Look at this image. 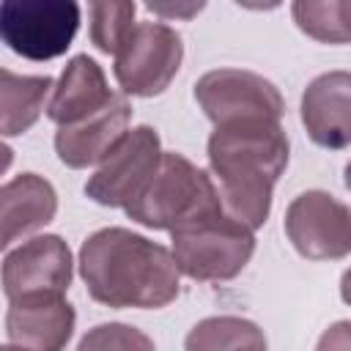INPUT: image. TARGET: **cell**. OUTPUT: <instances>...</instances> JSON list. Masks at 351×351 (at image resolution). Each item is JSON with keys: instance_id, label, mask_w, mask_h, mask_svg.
I'll return each mask as SVG.
<instances>
[{"instance_id": "18", "label": "cell", "mask_w": 351, "mask_h": 351, "mask_svg": "<svg viewBox=\"0 0 351 351\" xmlns=\"http://www.w3.org/2000/svg\"><path fill=\"white\" fill-rule=\"evenodd\" d=\"M296 27L321 44H351V0H296Z\"/></svg>"}, {"instance_id": "11", "label": "cell", "mask_w": 351, "mask_h": 351, "mask_svg": "<svg viewBox=\"0 0 351 351\" xmlns=\"http://www.w3.org/2000/svg\"><path fill=\"white\" fill-rule=\"evenodd\" d=\"M77 313L63 296H27L8 302L5 340L16 351H63L74 335Z\"/></svg>"}, {"instance_id": "21", "label": "cell", "mask_w": 351, "mask_h": 351, "mask_svg": "<svg viewBox=\"0 0 351 351\" xmlns=\"http://www.w3.org/2000/svg\"><path fill=\"white\" fill-rule=\"evenodd\" d=\"M315 351H351V321H337L324 329Z\"/></svg>"}, {"instance_id": "23", "label": "cell", "mask_w": 351, "mask_h": 351, "mask_svg": "<svg viewBox=\"0 0 351 351\" xmlns=\"http://www.w3.org/2000/svg\"><path fill=\"white\" fill-rule=\"evenodd\" d=\"M340 296L346 304H351V269H346L340 277Z\"/></svg>"}, {"instance_id": "5", "label": "cell", "mask_w": 351, "mask_h": 351, "mask_svg": "<svg viewBox=\"0 0 351 351\" xmlns=\"http://www.w3.org/2000/svg\"><path fill=\"white\" fill-rule=\"evenodd\" d=\"M80 30L74 0H5L0 3V36L11 52L27 60L63 55Z\"/></svg>"}, {"instance_id": "24", "label": "cell", "mask_w": 351, "mask_h": 351, "mask_svg": "<svg viewBox=\"0 0 351 351\" xmlns=\"http://www.w3.org/2000/svg\"><path fill=\"white\" fill-rule=\"evenodd\" d=\"M346 186H348V192H351V162L346 165Z\"/></svg>"}, {"instance_id": "14", "label": "cell", "mask_w": 351, "mask_h": 351, "mask_svg": "<svg viewBox=\"0 0 351 351\" xmlns=\"http://www.w3.org/2000/svg\"><path fill=\"white\" fill-rule=\"evenodd\" d=\"M0 247L8 250L16 239L44 228L55 219L58 211V192L55 186L38 173H19L0 189Z\"/></svg>"}, {"instance_id": "16", "label": "cell", "mask_w": 351, "mask_h": 351, "mask_svg": "<svg viewBox=\"0 0 351 351\" xmlns=\"http://www.w3.org/2000/svg\"><path fill=\"white\" fill-rule=\"evenodd\" d=\"M49 74H14L0 69V132L3 137L25 134L41 115L44 99L52 90Z\"/></svg>"}, {"instance_id": "15", "label": "cell", "mask_w": 351, "mask_h": 351, "mask_svg": "<svg viewBox=\"0 0 351 351\" xmlns=\"http://www.w3.org/2000/svg\"><path fill=\"white\" fill-rule=\"evenodd\" d=\"M112 99L115 90H110L101 66L88 55H74L55 85L52 101L47 104V118L58 126H71L107 107Z\"/></svg>"}, {"instance_id": "8", "label": "cell", "mask_w": 351, "mask_h": 351, "mask_svg": "<svg viewBox=\"0 0 351 351\" xmlns=\"http://www.w3.org/2000/svg\"><path fill=\"white\" fill-rule=\"evenodd\" d=\"M162 143L156 129L137 126L99 162L96 173L85 181V195L110 208H126L154 178L162 162Z\"/></svg>"}, {"instance_id": "7", "label": "cell", "mask_w": 351, "mask_h": 351, "mask_svg": "<svg viewBox=\"0 0 351 351\" xmlns=\"http://www.w3.org/2000/svg\"><path fill=\"white\" fill-rule=\"evenodd\" d=\"M195 99L214 126L280 121L285 101L274 82L247 69H211L195 82Z\"/></svg>"}, {"instance_id": "3", "label": "cell", "mask_w": 351, "mask_h": 351, "mask_svg": "<svg viewBox=\"0 0 351 351\" xmlns=\"http://www.w3.org/2000/svg\"><path fill=\"white\" fill-rule=\"evenodd\" d=\"M222 197L211 176L184 154L165 151L159 170L126 206V217L151 230H176L203 214L222 211Z\"/></svg>"}, {"instance_id": "25", "label": "cell", "mask_w": 351, "mask_h": 351, "mask_svg": "<svg viewBox=\"0 0 351 351\" xmlns=\"http://www.w3.org/2000/svg\"><path fill=\"white\" fill-rule=\"evenodd\" d=\"M0 351H16V348H11V346H3V348H0Z\"/></svg>"}, {"instance_id": "2", "label": "cell", "mask_w": 351, "mask_h": 351, "mask_svg": "<svg viewBox=\"0 0 351 351\" xmlns=\"http://www.w3.org/2000/svg\"><path fill=\"white\" fill-rule=\"evenodd\" d=\"M208 165L225 211L255 230L269 219L274 184L288 167V134L280 121L214 126Z\"/></svg>"}, {"instance_id": "10", "label": "cell", "mask_w": 351, "mask_h": 351, "mask_svg": "<svg viewBox=\"0 0 351 351\" xmlns=\"http://www.w3.org/2000/svg\"><path fill=\"white\" fill-rule=\"evenodd\" d=\"M71 285V250L55 236H33L3 258V293L8 302L27 296H63Z\"/></svg>"}, {"instance_id": "19", "label": "cell", "mask_w": 351, "mask_h": 351, "mask_svg": "<svg viewBox=\"0 0 351 351\" xmlns=\"http://www.w3.org/2000/svg\"><path fill=\"white\" fill-rule=\"evenodd\" d=\"M137 5L129 0H104V3H90L88 16H90V41L107 52L115 55L129 30L137 25L134 22Z\"/></svg>"}, {"instance_id": "20", "label": "cell", "mask_w": 351, "mask_h": 351, "mask_svg": "<svg viewBox=\"0 0 351 351\" xmlns=\"http://www.w3.org/2000/svg\"><path fill=\"white\" fill-rule=\"evenodd\" d=\"M77 351H156V346L143 329L132 324L110 321V324H99L88 329Z\"/></svg>"}, {"instance_id": "6", "label": "cell", "mask_w": 351, "mask_h": 351, "mask_svg": "<svg viewBox=\"0 0 351 351\" xmlns=\"http://www.w3.org/2000/svg\"><path fill=\"white\" fill-rule=\"evenodd\" d=\"M115 58V80L129 96H159L181 69V36L165 22H137Z\"/></svg>"}, {"instance_id": "13", "label": "cell", "mask_w": 351, "mask_h": 351, "mask_svg": "<svg viewBox=\"0 0 351 351\" xmlns=\"http://www.w3.org/2000/svg\"><path fill=\"white\" fill-rule=\"evenodd\" d=\"M129 118H132V107H129L126 96L115 93V99L107 107H101L99 112L82 118L80 123L58 126V132H55L58 159L74 170L101 162L126 137Z\"/></svg>"}, {"instance_id": "12", "label": "cell", "mask_w": 351, "mask_h": 351, "mask_svg": "<svg viewBox=\"0 0 351 351\" xmlns=\"http://www.w3.org/2000/svg\"><path fill=\"white\" fill-rule=\"evenodd\" d=\"M302 123L321 148L351 145V71L318 74L302 93Z\"/></svg>"}, {"instance_id": "4", "label": "cell", "mask_w": 351, "mask_h": 351, "mask_svg": "<svg viewBox=\"0 0 351 351\" xmlns=\"http://www.w3.org/2000/svg\"><path fill=\"white\" fill-rule=\"evenodd\" d=\"M173 258L181 274L200 282L233 280L255 252L252 228L225 208L203 214L173 233Z\"/></svg>"}, {"instance_id": "22", "label": "cell", "mask_w": 351, "mask_h": 351, "mask_svg": "<svg viewBox=\"0 0 351 351\" xmlns=\"http://www.w3.org/2000/svg\"><path fill=\"white\" fill-rule=\"evenodd\" d=\"M206 3H189V5H165V3H145L148 11L159 14V16H195L197 11H203Z\"/></svg>"}, {"instance_id": "17", "label": "cell", "mask_w": 351, "mask_h": 351, "mask_svg": "<svg viewBox=\"0 0 351 351\" xmlns=\"http://www.w3.org/2000/svg\"><path fill=\"white\" fill-rule=\"evenodd\" d=\"M184 351H266V335L250 318L211 315L189 329Z\"/></svg>"}, {"instance_id": "1", "label": "cell", "mask_w": 351, "mask_h": 351, "mask_svg": "<svg viewBox=\"0 0 351 351\" xmlns=\"http://www.w3.org/2000/svg\"><path fill=\"white\" fill-rule=\"evenodd\" d=\"M178 266L167 247L126 228H101L80 247V277L93 302L159 310L178 296Z\"/></svg>"}, {"instance_id": "9", "label": "cell", "mask_w": 351, "mask_h": 351, "mask_svg": "<svg viewBox=\"0 0 351 351\" xmlns=\"http://www.w3.org/2000/svg\"><path fill=\"white\" fill-rule=\"evenodd\" d=\"M282 225L293 250L307 261H340L351 252V208L324 189L296 195Z\"/></svg>"}]
</instances>
